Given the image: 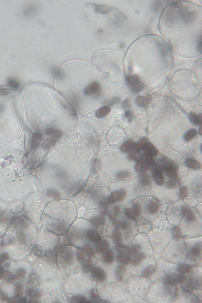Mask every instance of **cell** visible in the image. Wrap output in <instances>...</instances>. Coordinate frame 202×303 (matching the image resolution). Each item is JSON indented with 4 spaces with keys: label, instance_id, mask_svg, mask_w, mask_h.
I'll return each instance as SVG.
<instances>
[{
    "label": "cell",
    "instance_id": "obj_1",
    "mask_svg": "<svg viewBox=\"0 0 202 303\" xmlns=\"http://www.w3.org/2000/svg\"><path fill=\"white\" fill-rule=\"evenodd\" d=\"M160 164L159 166L170 179L176 180L177 178V166L173 161L163 157L160 160Z\"/></svg>",
    "mask_w": 202,
    "mask_h": 303
},
{
    "label": "cell",
    "instance_id": "obj_2",
    "mask_svg": "<svg viewBox=\"0 0 202 303\" xmlns=\"http://www.w3.org/2000/svg\"><path fill=\"white\" fill-rule=\"evenodd\" d=\"M156 163L154 158L143 155L142 157L136 161L135 170L140 173H146L149 169L154 167Z\"/></svg>",
    "mask_w": 202,
    "mask_h": 303
},
{
    "label": "cell",
    "instance_id": "obj_3",
    "mask_svg": "<svg viewBox=\"0 0 202 303\" xmlns=\"http://www.w3.org/2000/svg\"><path fill=\"white\" fill-rule=\"evenodd\" d=\"M126 83L130 90L133 93H138L144 89V84L136 75L127 76L125 78Z\"/></svg>",
    "mask_w": 202,
    "mask_h": 303
},
{
    "label": "cell",
    "instance_id": "obj_4",
    "mask_svg": "<svg viewBox=\"0 0 202 303\" xmlns=\"http://www.w3.org/2000/svg\"><path fill=\"white\" fill-rule=\"evenodd\" d=\"M186 279V277L183 274H172L166 277L164 284L168 286H174L178 284L184 283Z\"/></svg>",
    "mask_w": 202,
    "mask_h": 303
},
{
    "label": "cell",
    "instance_id": "obj_5",
    "mask_svg": "<svg viewBox=\"0 0 202 303\" xmlns=\"http://www.w3.org/2000/svg\"><path fill=\"white\" fill-rule=\"evenodd\" d=\"M152 175L153 181L156 185L160 186L164 185L165 179L164 172L159 165H156L153 168Z\"/></svg>",
    "mask_w": 202,
    "mask_h": 303
},
{
    "label": "cell",
    "instance_id": "obj_6",
    "mask_svg": "<svg viewBox=\"0 0 202 303\" xmlns=\"http://www.w3.org/2000/svg\"><path fill=\"white\" fill-rule=\"evenodd\" d=\"M91 272L92 278L98 282H103L106 279V273L102 268L98 267L93 268Z\"/></svg>",
    "mask_w": 202,
    "mask_h": 303
},
{
    "label": "cell",
    "instance_id": "obj_7",
    "mask_svg": "<svg viewBox=\"0 0 202 303\" xmlns=\"http://www.w3.org/2000/svg\"><path fill=\"white\" fill-rule=\"evenodd\" d=\"M142 150L144 152V155L153 158L156 157L158 154V150L156 147L148 141L144 145Z\"/></svg>",
    "mask_w": 202,
    "mask_h": 303
},
{
    "label": "cell",
    "instance_id": "obj_8",
    "mask_svg": "<svg viewBox=\"0 0 202 303\" xmlns=\"http://www.w3.org/2000/svg\"><path fill=\"white\" fill-rule=\"evenodd\" d=\"M60 258L63 263L65 265H70L74 260V254L72 251L70 249H65L61 252Z\"/></svg>",
    "mask_w": 202,
    "mask_h": 303
},
{
    "label": "cell",
    "instance_id": "obj_9",
    "mask_svg": "<svg viewBox=\"0 0 202 303\" xmlns=\"http://www.w3.org/2000/svg\"><path fill=\"white\" fill-rule=\"evenodd\" d=\"M100 89V85L97 82H92L85 88L83 91V93L86 96L94 95L98 92Z\"/></svg>",
    "mask_w": 202,
    "mask_h": 303
},
{
    "label": "cell",
    "instance_id": "obj_10",
    "mask_svg": "<svg viewBox=\"0 0 202 303\" xmlns=\"http://www.w3.org/2000/svg\"><path fill=\"white\" fill-rule=\"evenodd\" d=\"M152 100V97L150 95L139 96L136 100L138 106L141 108H146L150 104Z\"/></svg>",
    "mask_w": 202,
    "mask_h": 303
},
{
    "label": "cell",
    "instance_id": "obj_11",
    "mask_svg": "<svg viewBox=\"0 0 202 303\" xmlns=\"http://www.w3.org/2000/svg\"><path fill=\"white\" fill-rule=\"evenodd\" d=\"M42 135L40 132H36L33 133L31 140L30 145L32 149H36L39 146L42 140Z\"/></svg>",
    "mask_w": 202,
    "mask_h": 303
},
{
    "label": "cell",
    "instance_id": "obj_12",
    "mask_svg": "<svg viewBox=\"0 0 202 303\" xmlns=\"http://www.w3.org/2000/svg\"><path fill=\"white\" fill-rule=\"evenodd\" d=\"M126 191L125 189H121L112 192L110 196L115 203L116 201H123L126 197Z\"/></svg>",
    "mask_w": 202,
    "mask_h": 303
},
{
    "label": "cell",
    "instance_id": "obj_13",
    "mask_svg": "<svg viewBox=\"0 0 202 303\" xmlns=\"http://www.w3.org/2000/svg\"><path fill=\"white\" fill-rule=\"evenodd\" d=\"M109 246V243L106 240L101 239L96 243L95 252L97 253H103L105 251L108 249Z\"/></svg>",
    "mask_w": 202,
    "mask_h": 303
},
{
    "label": "cell",
    "instance_id": "obj_14",
    "mask_svg": "<svg viewBox=\"0 0 202 303\" xmlns=\"http://www.w3.org/2000/svg\"><path fill=\"white\" fill-rule=\"evenodd\" d=\"M87 237L91 242L96 243L101 239V236L96 230L89 229L87 231Z\"/></svg>",
    "mask_w": 202,
    "mask_h": 303
},
{
    "label": "cell",
    "instance_id": "obj_15",
    "mask_svg": "<svg viewBox=\"0 0 202 303\" xmlns=\"http://www.w3.org/2000/svg\"><path fill=\"white\" fill-rule=\"evenodd\" d=\"M45 133L47 136L57 140L61 138L62 136L61 131L53 127L48 128L45 130Z\"/></svg>",
    "mask_w": 202,
    "mask_h": 303
},
{
    "label": "cell",
    "instance_id": "obj_16",
    "mask_svg": "<svg viewBox=\"0 0 202 303\" xmlns=\"http://www.w3.org/2000/svg\"><path fill=\"white\" fill-rule=\"evenodd\" d=\"M146 258V256L144 253L138 252L133 256L131 259V263L134 266H137L140 265Z\"/></svg>",
    "mask_w": 202,
    "mask_h": 303
},
{
    "label": "cell",
    "instance_id": "obj_17",
    "mask_svg": "<svg viewBox=\"0 0 202 303\" xmlns=\"http://www.w3.org/2000/svg\"><path fill=\"white\" fill-rule=\"evenodd\" d=\"M106 220L103 216H94L89 220V222L95 226H100L104 225Z\"/></svg>",
    "mask_w": 202,
    "mask_h": 303
},
{
    "label": "cell",
    "instance_id": "obj_18",
    "mask_svg": "<svg viewBox=\"0 0 202 303\" xmlns=\"http://www.w3.org/2000/svg\"><path fill=\"white\" fill-rule=\"evenodd\" d=\"M102 253V259L104 263L107 264H110L113 262L114 254L112 250L108 249Z\"/></svg>",
    "mask_w": 202,
    "mask_h": 303
},
{
    "label": "cell",
    "instance_id": "obj_19",
    "mask_svg": "<svg viewBox=\"0 0 202 303\" xmlns=\"http://www.w3.org/2000/svg\"><path fill=\"white\" fill-rule=\"evenodd\" d=\"M135 144L132 140L125 141L122 145L120 147V150L123 153H129L134 149Z\"/></svg>",
    "mask_w": 202,
    "mask_h": 303
},
{
    "label": "cell",
    "instance_id": "obj_20",
    "mask_svg": "<svg viewBox=\"0 0 202 303\" xmlns=\"http://www.w3.org/2000/svg\"><path fill=\"white\" fill-rule=\"evenodd\" d=\"M126 268L125 265L120 264L116 268L115 276L116 279L119 281H122L125 277Z\"/></svg>",
    "mask_w": 202,
    "mask_h": 303
},
{
    "label": "cell",
    "instance_id": "obj_21",
    "mask_svg": "<svg viewBox=\"0 0 202 303\" xmlns=\"http://www.w3.org/2000/svg\"><path fill=\"white\" fill-rule=\"evenodd\" d=\"M131 259L129 255L118 253L116 256V260L120 264L128 265L131 262Z\"/></svg>",
    "mask_w": 202,
    "mask_h": 303
},
{
    "label": "cell",
    "instance_id": "obj_22",
    "mask_svg": "<svg viewBox=\"0 0 202 303\" xmlns=\"http://www.w3.org/2000/svg\"><path fill=\"white\" fill-rule=\"evenodd\" d=\"M57 140L53 137H50L49 138L45 140L42 144V147L45 150H49L52 147L55 146Z\"/></svg>",
    "mask_w": 202,
    "mask_h": 303
},
{
    "label": "cell",
    "instance_id": "obj_23",
    "mask_svg": "<svg viewBox=\"0 0 202 303\" xmlns=\"http://www.w3.org/2000/svg\"><path fill=\"white\" fill-rule=\"evenodd\" d=\"M156 267L155 265H150L147 266L141 272V276L144 278H149L156 272Z\"/></svg>",
    "mask_w": 202,
    "mask_h": 303
},
{
    "label": "cell",
    "instance_id": "obj_24",
    "mask_svg": "<svg viewBox=\"0 0 202 303\" xmlns=\"http://www.w3.org/2000/svg\"><path fill=\"white\" fill-rule=\"evenodd\" d=\"M112 238L116 245H121L122 244V235L119 229H115L112 233Z\"/></svg>",
    "mask_w": 202,
    "mask_h": 303
},
{
    "label": "cell",
    "instance_id": "obj_25",
    "mask_svg": "<svg viewBox=\"0 0 202 303\" xmlns=\"http://www.w3.org/2000/svg\"><path fill=\"white\" fill-rule=\"evenodd\" d=\"M159 209V205L156 201L151 200L148 204V210L150 214L154 215L158 212Z\"/></svg>",
    "mask_w": 202,
    "mask_h": 303
},
{
    "label": "cell",
    "instance_id": "obj_26",
    "mask_svg": "<svg viewBox=\"0 0 202 303\" xmlns=\"http://www.w3.org/2000/svg\"><path fill=\"white\" fill-rule=\"evenodd\" d=\"M185 163L187 167L191 169H200L201 168V165L200 163L193 159H188L185 161Z\"/></svg>",
    "mask_w": 202,
    "mask_h": 303
},
{
    "label": "cell",
    "instance_id": "obj_27",
    "mask_svg": "<svg viewBox=\"0 0 202 303\" xmlns=\"http://www.w3.org/2000/svg\"><path fill=\"white\" fill-rule=\"evenodd\" d=\"M143 155L141 152L136 150L134 148L133 150L128 153V159L130 161H137L142 157Z\"/></svg>",
    "mask_w": 202,
    "mask_h": 303
},
{
    "label": "cell",
    "instance_id": "obj_28",
    "mask_svg": "<svg viewBox=\"0 0 202 303\" xmlns=\"http://www.w3.org/2000/svg\"><path fill=\"white\" fill-rule=\"evenodd\" d=\"M188 118L191 123L195 126H198L201 123L202 117L195 113H190L188 116Z\"/></svg>",
    "mask_w": 202,
    "mask_h": 303
},
{
    "label": "cell",
    "instance_id": "obj_29",
    "mask_svg": "<svg viewBox=\"0 0 202 303\" xmlns=\"http://www.w3.org/2000/svg\"><path fill=\"white\" fill-rule=\"evenodd\" d=\"M110 108L109 106L103 107L97 111L96 113V116L99 118H102L106 117L110 113Z\"/></svg>",
    "mask_w": 202,
    "mask_h": 303
},
{
    "label": "cell",
    "instance_id": "obj_30",
    "mask_svg": "<svg viewBox=\"0 0 202 303\" xmlns=\"http://www.w3.org/2000/svg\"><path fill=\"white\" fill-rule=\"evenodd\" d=\"M113 224L116 229H122V230H125L129 227V224L126 221H120V220H114L113 221Z\"/></svg>",
    "mask_w": 202,
    "mask_h": 303
},
{
    "label": "cell",
    "instance_id": "obj_31",
    "mask_svg": "<svg viewBox=\"0 0 202 303\" xmlns=\"http://www.w3.org/2000/svg\"><path fill=\"white\" fill-rule=\"evenodd\" d=\"M177 270L182 274H188L192 271V267L188 264H180L178 266Z\"/></svg>",
    "mask_w": 202,
    "mask_h": 303
},
{
    "label": "cell",
    "instance_id": "obj_32",
    "mask_svg": "<svg viewBox=\"0 0 202 303\" xmlns=\"http://www.w3.org/2000/svg\"><path fill=\"white\" fill-rule=\"evenodd\" d=\"M8 86L13 90H17L20 87V83L16 78H9L7 80Z\"/></svg>",
    "mask_w": 202,
    "mask_h": 303
},
{
    "label": "cell",
    "instance_id": "obj_33",
    "mask_svg": "<svg viewBox=\"0 0 202 303\" xmlns=\"http://www.w3.org/2000/svg\"><path fill=\"white\" fill-rule=\"evenodd\" d=\"M139 180L143 185H148L150 183V179L149 176L146 173H140L139 176Z\"/></svg>",
    "mask_w": 202,
    "mask_h": 303
},
{
    "label": "cell",
    "instance_id": "obj_34",
    "mask_svg": "<svg viewBox=\"0 0 202 303\" xmlns=\"http://www.w3.org/2000/svg\"><path fill=\"white\" fill-rule=\"evenodd\" d=\"M71 302L73 303H93L92 301H89L83 296L81 295H77L72 297L71 299Z\"/></svg>",
    "mask_w": 202,
    "mask_h": 303
},
{
    "label": "cell",
    "instance_id": "obj_35",
    "mask_svg": "<svg viewBox=\"0 0 202 303\" xmlns=\"http://www.w3.org/2000/svg\"><path fill=\"white\" fill-rule=\"evenodd\" d=\"M83 263V264L82 267L83 272L85 274H88L90 272L92 268H93L92 260L88 259Z\"/></svg>",
    "mask_w": 202,
    "mask_h": 303
},
{
    "label": "cell",
    "instance_id": "obj_36",
    "mask_svg": "<svg viewBox=\"0 0 202 303\" xmlns=\"http://www.w3.org/2000/svg\"><path fill=\"white\" fill-rule=\"evenodd\" d=\"M46 194L48 197L56 199L60 198L61 196V194L58 190L53 189H48L46 192Z\"/></svg>",
    "mask_w": 202,
    "mask_h": 303
},
{
    "label": "cell",
    "instance_id": "obj_37",
    "mask_svg": "<svg viewBox=\"0 0 202 303\" xmlns=\"http://www.w3.org/2000/svg\"><path fill=\"white\" fill-rule=\"evenodd\" d=\"M83 251L84 254L89 257H92L94 255V250L89 243H86L83 247Z\"/></svg>",
    "mask_w": 202,
    "mask_h": 303
},
{
    "label": "cell",
    "instance_id": "obj_38",
    "mask_svg": "<svg viewBox=\"0 0 202 303\" xmlns=\"http://www.w3.org/2000/svg\"><path fill=\"white\" fill-rule=\"evenodd\" d=\"M132 209L136 217H138L142 212V208L139 203L135 202L132 205Z\"/></svg>",
    "mask_w": 202,
    "mask_h": 303
},
{
    "label": "cell",
    "instance_id": "obj_39",
    "mask_svg": "<svg viewBox=\"0 0 202 303\" xmlns=\"http://www.w3.org/2000/svg\"><path fill=\"white\" fill-rule=\"evenodd\" d=\"M173 237L175 240H180L182 238V233L180 228L178 226L174 227L172 229Z\"/></svg>",
    "mask_w": 202,
    "mask_h": 303
},
{
    "label": "cell",
    "instance_id": "obj_40",
    "mask_svg": "<svg viewBox=\"0 0 202 303\" xmlns=\"http://www.w3.org/2000/svg\"><path fill=\"white\" fill-rule=\"evenodd\" d=\"M129 247L123 245H116L115 247V250L118 253L121 254H124L129 255Z\"/></svg>",
    "mask_w": 202,
    "mask_h": 303
},
{
    "label": "cell",
    "instance_id": "obj_41",
    "mask_svg": "<svg viewBox=\"0 0 202 303\" xmlns=\"http://www.w3.org/2000/svg\"><path fill=\"white\" fill-rule=\"evenodd\" d=\"M197 131L195 129H191L186 133L184 136V139L186 141L192 140L197 135Z\"/></svg>",
    "mask_w": 202,
    "mask_h": 303
},
{
    "label": "cell",
    "instance_id": "obj_42",
    "mask_svg": "<svg viewBox=\"0 0 202 303\" xmlns=\"http://www.w3.org/2000/svg\"><path fill=\"white\" fill-rule=\"evenodd\" d=\"M90 296L91 298V301L93 303H100L103 302L102 300L100 298V296L96 293L94 289H92L90 293Z\"/></svg>",
    "mask_w": 202,
    "mask_h": 303
},
{
    "label": "cell",
    "instance_id": "obj_43",
    "mask_svg": "<svg viewBox=\"0 0 202 303\" xmlns=\"http://www.w3.org/2000/svg\"><path fill=\"white\" fill-rule=\"evenodd\" d=\"M141 247L139 244H136L129 247V256H132L140 252L141 250Z\"/></svg>",
    "mask_w": 202,
    "mask_h": 303
},
{
    "label": "cell",
    "instance_id": "obj_44",
    "mask_svg": "<svg viewBox=\"0 0 202 303\" xmlns=\"http://www.w3.org/2000/svg\"><path fill=\"white\" fill-rule=\"evenodd\" d=\"M132 174V172L129 171H120L116 173L115 176L117 178L121 179L129 177Z\"/></svg>",
    "mask_w": 202,
    "mask_h": 303
},
{
    "label": "cell",
    "instance_id": "obj_45",
    "mask_svg": "<svg viewBox=\"0 0 202 303\" xmlns=\"http://www.w3.org/2000/svg\"><path fill=\"white\" fill-rule=\"evenodd\" d=\"M124 213H125V216L127 218L132 220H136V217L134 214L132 209L129 208H125V210H124Z\"/></svg>",
    "mask_w": 202,
    "mask_h": 303
},
{
    "label": "cell",
    "instance_id": "obj_46",
    "mask_svg": "<svg viewBox=\"0 0 202 303\" xmlns=\"http://www.w3.org/2000/svg\"><path fill=\"white\" fill-rule=\"evenodd\" d=\"M186 219L188 222L191 223L193 222L196 220V217L194 212L192 210H188L187 214L185 216Z\"/></svg>",
    "mask_w": 202,
    "mask_h": 303
},
{
    "label": "cell",
    "instance_id": "obj_47",
    "mask_svg": "<svg viewBox=\"0 0 202 303\" xmlns=\"http://www.w3.org/2000/svg\"><path fill=\"white\" fill-rule=\"evenodd\" d=\"M28 294L29 296L34 297H39L42 295L41 292H38L33 289H30L28 290Z\"/></svg>",
    "mask_w": 202,
    "mask_h": 303
},
{
    "label": "cell",
    "instance_id": "obj_48",
    "mask_svg": "<svg viewBox=\"0 0 202 303\" xmlns=\"http://www.w3.org/2000/svg\"><path fill=\"white\" fill-rule=\"evenodd\" d=\"M76 256L78 261L81 263H83L85 261V254L82 252L78 251L76 253Z\"/></svg>",
    "mask_w": 202,
    "mask_h": 303
},
{
    "label": "cell",
    "instance_id": "obj_49",
    "mask_svg": "<svg viewBox=\"0 0 202 303\" xmlns=\"http://www.w3.org/2000/svg\"><path fill=\"white\" fill-rule=\"evenodd\" d=\"M188 189L187 186H183L181 188L180 190V194L182 198H185L188 195Z\"/></svg>",
    "mask_w": 202,
    "mask_h": 303
},
{
    "label": "cell",
    "instance_id": "obj_50",
    "mask_svg": "<svg viewBox=\"0 0 202 303\" xmlns=\"http://www.w3.org/2000/svg\"><path fill=\"white\" fill-rule=\"evenodd\" d=\"M190 252L192 256H199L200 253V248L198 246H194L191 248Z\"/></svg>",
    "mask_w": 202,
    "mask_h": 303
},
{
    "label": "cell",
    "instance_id": "obj_51",
    "mask_svg": "<svg viewBox=\"0 0 202 303\" xmlns=\"http://www.w3.org/2000/svg\"><path fill=\"white\" fill-rule=\"evenodd\" d=\"M110 205L108 202V197H103L99 201V205L101 207L105 208Z\"/></svg>",
    "mask_w": 202,
    "mask_h": 303
},
{
    "label": "cell",
    "instance_id": "obj_52",
    "mask_svg": "<svg viewBox=\"0 0 202 303\" xmlns=\"http://www.w3.org/2000/svg\"><path fill=\"white\" fill-rule=\"evenodd\" d=\"M89 195L91 198L96 199L98 197L99 194L98 191L96 189H90L89 191Z\"/></svg>",
    "mask_w": 202,
    "mask_h": 303
},
{
    "label": "cell",
    "instance_id": "obj_53",
    "mask_svg": "<svg viewBox=\"0 0 202 303\" xmlns=\"http://www.w3.org/2000/svg\"><path fill=\"white\" fill-rule=\"evenodd\" d=\"M176 180L170 179L168 181L167 183V186L168 189H174L177 185V183Z\"/></svg>",
    "mask_w": 202,
    "mask_h": 303
},
{
    "label": "cell",
    "instance_id": "obj_54",
    "mask_svg": "<svg viewBox=\"0 0 202 303\" xmlns=\"http://www.w3.org/2000/svg\"><path fill=\"white\" fill-rule=\"evenodd\" d=\"M11 91L6 88H0V96L4 97L9 95Z\"/></svg>",
    "mask_w": 202,
    "mask_h": 303
},
{
    "label": "cell",
    "instance_id": "obj_55",
    "mask_svg": "<svg viewBox=\"0 0 202 303\" xmlns=\"http://www.w3.org/2000/svg\"><path fill=\"white\" fill-rule=\"evenodd\" d=\"M126 118L128 119L129 122H131L133 120V112L131 110H127L125 113Z\"/></svg>",
    "mask_w": 202,
    "mask_h": 303
},
{
    "label": "cell",
    "instance_id": "obj_56",
    "mask_svg": "<svg viewBox=\"0 0 202 303\" xmlns=\"http://www.w3.org/2000/svg\"><path fill=\"white\" fill-rule=\"evenodd\" d=\"M16 293H17V296H21L22 294V287L20 284H19L17 285L16 287Z\"/></svg>",
    "mask_w": 202,
    "mask_h": 303
},
{
    "label": "cell",
    "instance_id": "obj_57",
    "mask_svg": "<svg viewBox=\"0 0 202 303\" xmlns=\"http://www.w3.org/2000/svg\"><path fill=\"white\" fill-rule=\"evenodd\" d=\"M189 209H188L186 206H185V205H183V206L182 207H181V212L182 216H183V217H185L186 214H187V212H188V210Z\"/></svg>",
    "mask_w": 202,
    "mask_h": 303
},
{
    "label": "cell",
    "instance_id": "obj_58",
    "mask_svg": "<svg viewBox=\"0 0 202 303\" xmlns=\"http://www.w3.org/2000/svg\"><path fill=\"white\" fill-rule=\"evenodd\" d=\"M120 209H120V207L117 205V206L113 207L112 210H113V213L116 214V213H119V212H120Z\"/></svg>",
    "mask_w": 202,
    "mask_h": 303
},
{
    "label": "cell",
    "instance_id": "obj_59",
    "mask_svg": "<svg viewBox=\"0 0 202 303\" xmlns=\"http://www.w3.org/2000/svg\"><path fill=\"white\" fill-rule=\"evenodd\" d=\"M7 255L5 254L0 255V263L4 262L5 260L7 259Z\"/></svg>",
    "mask_w": 202,
    "mask_h": 303
},
{
    "label": "cell",
    "instance_id": "obj_60",
    "mask_svg": "<svg viewBox=\"0 0 202 303\" xmlns=\"http://www.w3.org/2000/svg\"><path fill=\"white\" fill-rule=\"evenodd\" d=\"M130 103L129 101L126 100L124 102L123 104V108L125 109H128L130 106Z\"/></svg>",
    "mask_w": 202,
    "mask_h": 303
},
{
    "label": "cell",
    "instance_id": "obj_61",
    "mask_svg": "<svg viewBox=\"0 0 202 303\" xmlns=\"http://www.w3.org/2000/svg\"><path fill=\"white\" fill-rule=\"evenodd\" d=\"M119 101V98H115L114 99L110 101V105H113V104H115L116 103H117L118 101Z\"/></svg>",
    "mask_w": 202,
    "mask_h": 303
},
{
    "label": "cell",
    "instance_id": "obj_62",
    "mask_svg": "<svg viewBox=\"0 0 202 303\" xmlns=\"http://www.w3.org/2000/svg\"><path fill=\"white\" fill-rule=\"evenodd\" d=\"M3 106L2 105L0 104V113L3 110Z\"/></svg>",
    "mask_w": 202,
    "mask_h": 303
},
{
    "label": "cell",
    "instance_id": "obj_63",
    "mask_svg": "<svg viewBox=\"0 0 202 303\" xmlns=\"http://www.w3.org/2000/svg\"><path fill=\"white\" fill-rule=\"evenodd\" d=\"M199 133L200 134H202V126L201 124V126H200V129H199Z\"/></svg>",
    "mask_w": 202,
    "mask_h": 303
}]
</instances>
